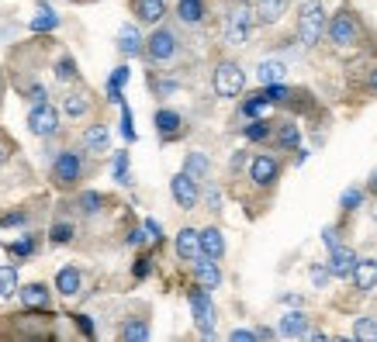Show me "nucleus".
<instances>
[{
	"instance_id": "nucleus-1",
	"label": "nucleus",
	"mask_w": 377,
	"mask_h": 342,
	"mask_svg": "<svg viewBox=\"0 0 377 342\" xmlns=\"http://www.w3.org/2000/svg\"><path fill=\"white\" fill-rule=\"evenodd\" d=\"M326 35V7L322 0H301V14H298V39L305 48H315Z\"/></svg>"
},
{
	"instance_id": "nucleus-2",
	"label": "nucleus",
	"mask_w": 377,
	"mask_h": 342,
	"mask_svg": "<svg viewBox=\"0 0 377 342\" xmlns=\"http://www.w3.org/2000/svg\"><path fill=\"white\" fill-rule=\"evenodd\" d=\"M253 21H256V14H253L250 0H236V4L229 7V18H225V45H232V48L246 45Z\"/></svg>"
},
{
	"instance_id": "nucleus-3",
	"label": "nucleus",
	"mask_w": 377,
	"mask_h": 342,
	"mask_svg": "<svg viewBox=\"0 0 377 342\" xmlns=\"http://www.w3.org/2000/svg\"><path fill=\"white\" fill-rule=\"evenodd\" d=\"M326 32H329V42L336 48H350V45L360 42V18L343 7L339 14H333V21L326 25Z\"/></svg>"
},
{
	"instance_id": "nucleus-4",
	"label": "nucleus",
	"mask_w": 377,
	"mask_h": 342,
	"mask_svg": "<svg viewBox=\"0 0 377 342\" xmlns=\"http://www.w3.org/2000/svg\"><path fill=\"white\" fill-rule=\"evenodd\" d=\"M243 90H246V73H243V66L239 63H218V70H215V93L218 97H225V100H236V97H243Z\"/></svg>"
},
{
	"instance_id": "nucleus-5",
	"label": "nucleus",
	"mask_w": 377,
	"mask_h": 342,
	"mask_svg": "<svg viewBox=\"0 0 377 342\" xmlns=\"http://www.w3.org/2000/svg\"><path fill=\"white\" fill-rule=\"evenodd\" d=\"M187 301H191V311H194V325L201 329V336H215V304L208 298V287H191L187 291Z\"/></svg>"
},
{
	"instance_id": "nucleus-6",
	"label": "nucleus",
	"mask_w": 377,
	"mask_h": 342,
	"mask_svg": "<svg viewBox=\"0 0 377 342\" xmlns=\"http://www.w3.org/2000/svg\"><path fill=\"white\" fill-rule=\"evenodd\" d=\"M80 176H84V159H80V152L66 149V152L56 156V163H52V183H56V187H77Z\"/></svg>"
},
{
	"instance_id": "nucleus-7",
	"label": "nucleus",
	"mask_w": 377,
	"mask_h": 342,
	"mask_svg": "<svg viewBox=\"0 0 377 342\" xmlns=\"http://www.w3.org/2000/svg\"><path fill=\"white\" fill-rule=\"evenodd\" d=\"M28 131L39 135V138H52L59 131V111L45 100V104H32L28 111Z\"/></svg>"
},
{
	"instance_id": "nucleus-8",
	"label": "nucleus",
	"mask_w": 377,
	"mask_h": 342,
	"mask_svg": "<svg viewBox=\"0 0 377 342\" xmlns=\"http://www.w3.org/2000/svg\"><path fill=\"white\" fill-rule=\"evenodd\" d=\"M142 52H146L153 63H170V59L177 55V35H173L170 28H156V32L146 39Z\"/></svg>"
},
{
	"instance_id": "nucleus-9",
	"label": "nucleus",
	"mask_w": 377,
	"mask_h": 342,
	"mask_svg": "<svg viewBox=\"0 0 377 342\" xmlns=\"http://www.w3.org/2000/svg\"><path fill=\"white\" fill-rule=\"evenodd\" d=\"M170 194H173V201H177L184 211H194L198 201H201V187H198V180H191L187 173H177V176L170 180Z\"/></svg>"
},
{
	"instance_id": "nucleus-10",
	"label": "nucleus",
	"mask_w": 377,
	"mask_h": 342,
	"mask_svg": "<svg viewBox=\"0 0 377 342\" xmlns=\"http://www.w3.org/2000/svg\"><path fill=\"white\" fill-rule=\"evenodd\" d=\"M277 176H281V163H277L274 156L260 152V156H253L250 159V180L256 183V187H274Z\"/></svg>"
},
{
	"instance_id": "nucleus-11",
	"label": "nucleus",
	"mask_w": 377,
	"mask_h": 342,
	"mask_svg": "<svg viewBox=\"0 0 377 342\" xmlns=\"http://www.w3.org/2000/svg\"><path fill=\"white\" fill-rule=\"evenodd\" d=\"M191 263H194V280H198L201 287H208L211 291V287H218V284H222V270H218V263H215L211 256L201 253V256L191 259Z\"/></svg>"
},
{
	"instance_id": "nucleus-12",
	"label": "nucleus",
	"mask_w": 377,
	"mask_h": 342,
	"mask_svg": "<svg viewBox=\"0 0 377 342\" xmlns=\"http://www.w3.org/2000/svg\"><path fill=\"white\" fill-rule=\"evenodd\" d=\"M353 266H357V253H353V249H346V246H336L326 270H329V277H339V280H346V277L353 273Z\"/></svg>"
},
{
	"instance_id": "nucleus-13",
	"label": "nucleus",
	"mask_w": 377,
	"mask_h": 342,
	"mask_svg": "<svg viewBox=\"0 0 377 342\" xmlns=\"http://www.w3.org/2000/svg\"><path fill=\"white\" fill-rule=\"evenodd\" d=\"M156 131H160L163 142H170V138H180L187 129H184V118H180L177 111L163 107V111H156Z\"/></svg>"
},
{
	"instance_id": "nucleus-14",
	"label": "nucleus",
	"mask_w": 377,
	"mask_h": 342,
	"mask_svg": "<svg viewBox=\"0 0 377 342\" xmlns=\"http://www.w3.org/2000/svg\"><path fill=\"white\" fill-rule=\"evenodd\" d=\"M288 4H291V0H256L253 14H256L260 25H277V21L288 14Z\"/></svg>"
},
{
	"instance_id": "nucleus-15",
	"label": "nucleus",
	"mask_w": 377,
	"mask_h": 342,
	"mask_svg": "<svg viewBox=\"0 0 377 342\" xmlns=\"http://www.w3.org/2000/svg\"><path fill=\"white\" fill-rule=\"evenodd\" d=\"M173 246H177V256H180V259H187V263H191V259H198V256H201V239H198V228H180Z\"/></svg>"
},
{
	"instance_id": "nucleus-16",
	"label": "nucleus",
	"mask_w": 377,
	"mask_h": 342,
	"mask_svg": "<svg viewBox=\"0 0 377 342\" xmlns=\"http://www.w3.org/2000/svg\"><path fill=\"white\" fill-rule=\"evenodd\" d=\"M135 18L142 25H160L167 18V0H135Z\"/></svg>"
},
{
	"instance_id": "nucleus-17",
	"label": "nucleus",
	"mask_w": 377,
	"mask_h": 342,
	"mask_svg": "<svg viewBox=\"0 0 377 342\" xmlns=\"http://www.w3.org/2000/svg\"><path fill=\"white\" fill-rule=\"evenodd\" d=\"M353 280H357V291H364V294H371L377 287V263L374 259H357V266H353V273H350Z\"/></svg>"
},
{
	"instance_id": "nucleus-18",
	"label": "nucleus",
	"mask_w": 377,
	"mask_h": 342,
	"mask_svg": "<svg viewBox=\"0 0 377 342\" xmlns=\"http://www.w3.org/2000/svg\"><path fill=\"white\" fill-rule=\"evenodd\" d=\"M80 284H84V277H80V270H77V266H63V270L56 273V291H59L63 298L80 294Z\"/></svg>"
},
{
	"instance_id": "nucleus-19",
	"label": "nucleus",
	"mask_w": 377,
	"mask_h": 342,
	"mask_svg": "<svg viewBox=\"0 0 377 342\" xmlns=\"http://www.w3.org/2000/svg\"><path fill=\"white\" fill-rule=\"evenodd\" d=\"M198 239H201V253H205V256H211V259L225 256V235H222L218 228H201Z\"/></svg>"
},
{
	"instance_id": "nucleus-20",
	"label": "nucleus",
	"mask_w": 377,
	"mask_h": 342,
	"mask_svg": "<svg viewBox=\"0 0 377 342\" xmlns=\"http://www.w3.org/2000/svg\"><path fill=\"white\" fill-rule=\"evenodd\" d=\"M18 298L25 308H49V287L45 284H28V287H18Z\"/></svg>"
},
{
	"instance_id": "nucleus-21",
	"label": "nucleus",
	"mask_w": 377,
	"mask_h": 342,
	"mask_svg": "<svg viewBox=\"0 0 377 342\" xmlns=\"http://www.w3.org/2000/svg\"><path fill=\"white\" fill-rule=\"evenodd\" d=\"M256 77H260V84H284V77H288V66L281 63V59H263L260 63V70H256Z\"/></svg>"
},
{
	"instance_id": "nucleus-22",
	"label": "nucleus",
	"mask_w": 377,
	"mask_h": 342,
	"mask_svg": "<svg viewBox=\"0 0 377 342\" xmlns=\"http://www.w3.org/2000/svg\"><path fill=\"white\" fill-rule=\"evenodd\" d=\"M308 332V318L301 315V311H288L284 318H281V336L284 339H301Z\"/></svg>"
},
{
	"instance_id": "nucleus-23",
	"label": "nucleus",
	"mask_w": 377,
	"mask_h": 342,
	"mask_svg": "<svg viewBox=\"0 0 377 342\" xmlns=\"http://www.w3.org/2000/svg\"><path fill=\"white\" fill-rule=\"evenodd\" d=\"M108 142H111V131H108V125H90V129L84 131L87 152H108Z\"/></svg>"
},
{
	"instance_id": "nucleus-24",
	"label": "nucleus",
	"mask_w": 377,
	"mask_h": 342,
	"mask_svg": "<svg viewBox=\"0 0 377 342\" xmlns=\"http://www.w3.org/2000/svg\"><path fill=\"white\" fill-rule=\"evenodd\" d=\"M118 48H122V55H142V35H139V28L135 25H125L122 32H118Z\"/></svg>"
},
{
	"instance_id": "nucleus-25",
	"label": "nucleus",
	"mask_w": 377,
	"mask_h": 342,
	"mask_svg": "<svg viewBox=\"0 0 377 342\" xmlns=\"http://www.w3.org/2000/svg\"><path fill=\"white\" fill-rule=\"evenodd\" d=\"M177 18L184 25H201L205 21V0H180L177 4Z\"/></svg>"
},
{
	"instance_id": "nucleus-26",
	"label": "nucleus",
	"mask_w": 377,
	"mask_h": 342,
	"mask_svg": "<svg viewBox=\"0 0 377 342\" xmlns=\"http://www.w3.org/2000/svg\"><path fill=\"white\" fill-rule=\"evenodd\" d=\"M208 170H211V163H208V156L205 152H191L187 159H184V173L191 176V180H208Z\"/></svg>"
},
{
	"instance_id": "nucleus-27",
	"label": "nucleus",
	"mask_w": 377,
	"mask_h": 342,
	"mask_svg": "<svg viewBox=\"0 0 377 342\" xmlns=\"http://www.w3.org/2000/svg\"><path fill=\"white\" fill-rule=\"evenodd\" d=\"M18 266L14 263H0V298H14L18 294Z\"/></svg>"
},
{
	"instance_id": "nucleus-28",
	"label": "nucleus",
	"mask_w": 377,
	"mask_h": 342,
	"mask_svg": "<svg viewBox=\"0 0 377 342\" xmlns=\"http://www.w3.org/2000/svg\"><path fill=\"white\" fill-rule=\"evenodd\" d=\"M63 111H66L70 118H84L87 111H90V97H87V93H66Z\"/></svg>"
},
{
	"instance_id": "nucleus-29",
	"label": "nucleus",
	"mask_w": 377,
	"mask_h": 342,
	"mask_svg": "<svg viewBox=\"0 0 377 342\" xmlns=\"http://www.w3.org/2000/svg\"><path fill=\"white\" fill-rule=\"evenodd\" d=\"M125 84H128V66H118L111 73V80H108V100L111 104H122V86Z\"/></svg>"
},
{
	"instance_id": "nucleus-30",
	"label": "nucleus",
	"mask_w": 377,
	"mask_h": 342,
	"mask_svg": "<svg viewBox=\"0 0 377 342\" xmlns=\"http://www.w3.org/2000/svg\"><path fill=\"white\" fill-rule=\"evenodd\" d=\"M353 339L377 342V318H357L353 322Z\"/></svg>"
},
{
	"instance_id": "nucleus-31",
	"label": "nucleus",
	"mask_w": 377,
	"mask_h": 342,
	"mask_svg": "<svg viewBox=\"0 0 377 342\" xmlns=\"http://www.w3.org/2000/svg\"><path fill=\"white\" fill-rule=\"evenodd\" d=\"M122 339H125V342L149 339V325H146L142 318H132V322H125V329H122Z\"/></svg>"
},
{
	"instance_id": "nucleus-32",
	"label": "nucleus",
	"mask_w": 377,
	"mask_h": 342,
	"mask_svg": "<svg viewBox=\"0 0 377 342\" xmlns=\"http://www.w3.org/2000/svg\"><path fill=\"white\" fill-rule=\"evenodd\" d=\"M243 135H246L250 142H267V138H270V121H267V118H253L250 125L243 129Z\"/></svg>"
},
{
	"instance_id": "nucleus-33",
	"label": "nucleus",
	"mask_w": 377,
	"mask_h": 342,
	"mask_svg": "<svg viewBox=\"0 0 377 342\" xmlns=\"http://www.w3.org/2000/svg\"><path fill=\"white\" fill-rule=\"evenodd\" d=\"M298 142H301V131H298V125H281V131H277V145L281 149H298Z\"/></svg>"
},
{
	"instance_id": "nucleus-34",
	"label": "nucleus",
	"mask_w": 377,
	"mask_h": 342,
	"mask_svg": "<svg viewBox=\"0 0 377 342\" xmlns=\"http://www.w3.org/2000/svg\"><path fill=\"white\" fill-rule=\"evenodd\" d=\"M80 73H77V63L70 59V55H63L59 63H56V80H63V84H73Z\"/></svg>"
},
{
	"instance_id": "nucleus-35",
	"label": "nucleus",
	"mask_w": 377,
	"mask_h": 342,
	"mask_svg": "<svg viewBox=\"0 0 377 342\" xmlns=\"http://www.w3.org/2000/svg\"><path fill=\"white\" fill-rule=\"evenodd\" d=\"M49 239H52L56 246H66V242L73 239V225H70V221H56V225L49 228Z\"/></svg>"
},
{
	"instance_id": "nucleus-36",
	"label": "nucleus",
	"mask_w": 377,
	"mask_h": 342,
	"mask_svg": "<svg viewBox=\"0 0 377 342\" xmlns=\"http://www.w3.org/2000/svg\"><path fill=\"white\" fill-rule=\"evenodd\" d=\"M77 204H80V211L84 214H97L101 211V204H104V197H101L97 190H87V194H80V201H77Z\"/></svg>"
},
{
	"instance_id": "nucleus-37",
	"label": "nucleus",
	"mask_w": 377,
	"mask_h": 342,
	"mask_svg": "<svg viewBox=\"0 0 377 342\" xmlns=\"http://www.w3.org/2000/svg\"><path fill=\"white\" fill-rule=\"evenodd\" d=\"M260 93L267 97V104H281V100H288V97H291V90H288L284 84H267Z\"/></svg>"
},
{
	"instance_id": "nucleus-38",
	"label": "nucleus",
	"mask_w": 377,
	"mask_h": 342,
	"mask_svg": "<svg viewBox=\"0 0 377 342\" xmlns=\"http://www.w3.org/2000/svg\"><path fill=\"white\" fill-rule=\"evenodd\" d=\"M52 28H59V14L42 11L39 18H32V32H52Z\"/></svg>"
},
{
	"instance_id": "nucleus-39",
	"label": "nucleus",
	"mask_w": 377,
	"mask_h": 342,
	"mask_svg": "<svg viewBox=\"0 0 377 342\" xmlns=\"http://www.w3.org/2000/svg\"><path fill=\"white\" fill-rule=\"evenodd\" d=\"M263 107H267V97H263V93H253L250 100H243V114H246V118H260Z\"/></svg>"
},
{
	"instance_id": "nucleus-40",
	"label": "nucleus",
	"mask_w": 377,
	"mask_h": 342,
	"mask_svg": "<svg viewBox=\"0 0 377 342\" xmlns=\"http://www.w3.org/2000/svg\"><path fill=\"white\" fill-rule=\"evenodd\" d=\"M115 180L118 183H132V173H128V152L115 156Z\"/></svg>"
},
{
	"instance_id": "nucleus-41",
	"label": "nucleus",
	"mask_w": 377,
	"mask_h": 342,
	"mask_svg": "<svg viewBox=\"0 0 377 342\" xmlns=\"http://www.w3.org/2000/svg\"><path fill=\"white\" fill-rule=\"evenodd\" d=\"M7 249H11V256H32V253H35V239H28V235H25V239L11 242Z\"/></svg>"
},
{
	"instance_id": "nucleus-42",
	"label": "nucleus",
	"mask_w": 377,
	"mask_h": 342,
	"mask_svg": "<svg viewBox=\"0 0 377 342\" xmlns=\"http://www.w3.org/2000/svg\"><path fill=\"white\" fill-rule=\"evenodd\" d=\"M360 201H364V194L353 187V190H346L343 197H339V204H343V211H357L360 208Z\"/></svg>"
},
{
	"instance_id": "nucleus-43",
	"label": "nucleus",
	"mask_w": 377,
	"mask_h": 342,
	"mask_svg": "<svg viewBox=\"0 0 377 342\" xmlns=\"http://www.w3.org/2000/svg\"><path fill=\"white\" fill-rule=\"evenodd\" d=\"M122 135H125V142H135V129H132V111L122 107Z\"/></svg>"
},
{
	"instance_id": "nucleus-44",
	"label": "nucleus",
	"mask_w": 377,
	"mask_h": 342,
	"mask_svg": "<svg viewBox=\"0 0 377 342\" xmlns=\"http://www.w3.org/2000/svg\"><path fill=\"white\" fill-rule=\"evenodd\" d=\"M312 284H315V287H326V284H329V270H326V266H312Z\"/></svg>"
},
{
	"instance_id": "nucleus-45",
	"label": "nucleus",
	"mask_w": 377,
	"mask_h": 342,
	"mask_svg": "<svg viewBox=\"0 0 377 342\" xmlns=\"http://www.w3.org/2000/svg\"><path fill=\"white\" fill-rule=\"evenodd\" d=\"M322 239H326V246H329V253H333L336 246H343V242H339V228H333V225H329V228L322 232Z\"/></svg>"
},
{
	"instance_id": "nucleus-46",
	"label": "nucleus",
	"mask_w": 377,
	"mask_h": 342,
	"mask_svg": "<svg viewBox=\"0 0 377 342\" xmlns=\"http://www.w3.org/2000/svg\"><path fill=\"white\" fill-rule=\"evenodd\" d=\"M0 225H25V211H11V214H0Z\"/></svg>"
},
{
	"instance_id": "nucleus-47",
	"label": "nucleus",
	"mask_w": 377,
	"mask_h": 342,
	"mask_svg": "<svg viewBox=\"0 0 377 342\" xmlns=\"http://www.w3.org/2000/svg\"><path fill=\"white\" fill-rule=\"evenodd\" d=\"M142 228H146V235H149L153 242H156V239H160V232H163V228H160V221H153V218H146V225H142Z\"/></svg>"
},
{
	"instance_id": "nucleus-48",
	"label": "nucleus",
	"mask_w": 377,
	"mask_h": 342,
	"mask_svg": "<svg viewBox=\"0 0 377 342\" xmlns=\"http://www.w3.org/2000/svg\"><path fill=\"white\" fill-rule=\"evenodd\" d=\"M229 339H232V342H253V339H256V332H250V329H236Z\"/></svg>"
},
{
	"instance_id": "nucleus-49",
	"label": "nucleus",
	"mask_w": 377,
	"mask_h": 342,
	"mask_svg": "<svg viewBox=\"0 0 377 342\" xmlns=\"http://www.w3.org/2000/svg\"><path fill=\"white\" fill-rule=\"evenodd\" d=\"M28 100H32V104H45V100H49V93H45V86H32V93H28Z\"/></svg>"
},
{
	"instance_id": "nucleus-50",
	"label": "nucleus",
	"mask_w": 377,
	"mask_h": 342,
	"mask_svg": "<svg viewBox=\"0 0 377 342\" xmlns=\"http://www.w3.org/2000/svg\"><path fill=\"white\" fill-rule=\"evenodd\" d=\"M135 277H139V280H146V277H149V259L146 256L135 259Z\"/></svg>"
},
{
	"instance_id": "nucleus-51",
	"label": "nucleus",
	"mask_w": 377,
	"mask_h": 342,
	"mask_svg": "<svg viewBox=\"0 0 377 342\" xmlns=\"http://www.w3.org/2000/svg\"><path fill=\"white\" fill-rule=\"evenodd\" d=\"M284 304H288V308H298V304H301V298H298V294H284Z\"/></svg>"
},
{
	"instance_id": "nucleus-52",
	"label": "nucleus",
	"mask_w": 377,
	"mask_h": 342,
	"mask_svg": "<svg viewBox=\"0 0 377 342\" xmlns=\"http://www.w3.org/2000/svg\"><path fill=\"white\" fill-rule=\"evenodd\" d=\"M4 159H7V145H0V163H4Z\"/></svg>"
},
{
	"instance_id": "nucleus-53",
	"label": "nucleus",
	"mask_w": 377,
	"mask_h": 342,
	"mask_svg": "<svg viewBox=\"0 0 377 342\" xmlns=\"http://www.w3.org/2000/svg\"><path fill=\"white\" fill-rule=\"evenodd\" d=\"M371 86H374V93H377V70H374V77H371Z\"/></svg>"
},
{
	"instance_id": "nucleus-54",
	"label": "nucleus",
	"mask_w": 377,
	"mask_h": 342,
	"mask_svg": "<svg viewBox=\"0 0 377 342\" xmlns=\"http://www.w3.org/2000/svg\"><path fill=\"white\" fill-rule=\"evenodd\" d=\"M371 187H374V194H377V173H374V180H371Z\"/></svg>"
},
{
	"instance_id": "nucleus-55",
	"label": "nucleus",
	"mask_w": 377,
	"mask_h": 342,
	"mask_svg": "<svg viewBox=\"0 0 377 342\" xmlns=\"http://www.w3.org/2000/svg\"><path fill=\"white\" fill-rule=\"evenodd\" d=\"M374 221H377V208H374Z\"/></svg>"
},
{
	"instance_id": "nucleus-56",
	"label": "nucleus",
	"mask_w": 377,
	"mask_h": 342,
	"mask_svg": "<svg viewBox=\"0 0 377 342\" xmlns=\"http://www.w3.org/2000/svg\"><path fill=\"white\" fill-rule=\"evenodd\" d=\"M374 263H377V259H374Z\"/></svg>"
}]
</instances>
